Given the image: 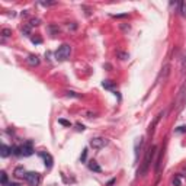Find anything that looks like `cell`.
<instances>
[{
  "mask_svg": "<svg viewBox=\"0 0 186 186\" xmlns=\"http://www.w3.org/2000/svg\"><path fill=\"white\" fill-rule=\"evenodd\" d=\"M32 42H34V44H41V42H42V39H41V38H32Z\"/></svg>",
  "mask_w": 186,
  "mask_h": 186,
  "instance_id": "obj_28",
  "label": "cell"
},
{
  "mask_svg": "<svg viewBox=\"0 0 186 186\" xmlns=\"http://www.w3.org/2000/svg\"><path fill=\"white\" fill-rule=\"evenodd\" d=\"M121 29H122L124 32H128V31L131 29V26H130V25H124V23H121Z\"/></svg>",
  "mask_w": 186,
  "mask_h": 186,
  "instance_id": "obj_23",
  "label": "cell"
},
{
  "mask_svg": "<svg viewBox=\"0 0 186 186\" xmlns=\"http://www.w3.org/2000/svg\"><path fill=\"white\" fill-rule=\"evenodd\" d=\"M86 158H87V148H85V150H83V153H82V156H80V160H82V163H85Z\"/></svg>",
  "mask_w": 186,
  "mask_h": 186,
  "instance_id": "obj_20",
  "label": "cell"
},
{
  "mask_svg": "<svg viewBox=\"0 0 186 186\" xmlns=\"http://www.w3.org/2000/svg\"><path fill=\"white\" fill-rule=\"evenodd\" d=\"M31 25H32V26H38V25H39V19H36V17L32 19V20H31Z\"/></svg>",
  "mask_w": 186,
  "mask_h": 186,
  "instance_id": "obj_24",
  "label": "cell"
},
{
  "mask_svg": "<svg viewBox=\"0 0 186 186\" xmlns=\"http://www.w3.org/2000/svg\"><path fill=\"white\" fill-rule=\"evenodd\" d=\"M180 12L183 16H186V3H180Z\"/></svg>",
  "mask_w": 186,
  "mask_h": 186,
  "instance_id": "obj_22",
  "label": "cell"
},
{
  "mask_svg": "<svg viewBox=\"0 0 186 186\" xmlns=\"http://www.w3.org/2000/svg\"><path fill=\"white\" fill-rule=\"evenodd\" d=\"M10 153H12V148H10V147H7L6 144H1V151H0V156H1V157H7Z\"/></svg>",
  "mask_w": 186,
  "mask_h": 186,
  "instance_id": "obj_11",
  "label": "cell"
},
{
  "mask_svg": "<svg viewBox=\"0 0 186 186\" xmlns=\"http://www.w3.org/2000/svg\"><path fill=\"white\" fill-rule=\"evenodd\" d=\"M87 167L92 170V172H96V173H101V172H102L101 166L98 164V161H96V160H90V161L87 163Z\"/></svg>",
  "mask_w": 186,
  "mask_h": 186,
  "instance_id": "obj_7",
  "label": "cell"
},
{
  "mask_svg": "<svg viewBox=\"0 0 186 186\" xmlns=\"http://www.w3.org/2000/svg\"><path fill=\"white\" fill-rule=\"evenodd\" d=\"M66 96H68V98H76V99H80V98H82V95H79V93H76V92H66Z\"/></svg>",
  "mask_w": 186,
  "mask_h": 186,
  "instance_id": "obj_16",
  "label": "cell"
},
{
  "mask_svg": "<svg viewBox=\"0 0 186 186\" xmlns=\"http://www.w3.org/2000/svg\"><path fill=\"white\" fill-rule=\"evenodd\" d=\"M174 131H176V132H186V127H179V128H176Z\"/></svg>",
  "mask_w": 186,
  "mask_h": 186,
  "instance_id": "obj_26",
  "label": "cell"
},
{
  "mask_svg": "<svg viewBox=\"0 0 186 186\" xmlns=\"http://www.w3.org/2000/svg\"><path fill=\"white\" fill-rule=\"evenodd\" d=\"M114 183H115V179H112V180H109V182H108V185H106V186H112V185H114Z\"/></svg>",
  "mask_w": 186,
  "mask_h": 186,
  "instance_id": "obj_30",
  "label": "cell"
},
{
  "mask_svg": "<svg viewBox=\"0 0 186 186\" xmlns=\"http://www.w3.org/2000/svg\"><path fill=\"white\" fill-rule=\"evenodd\" d=\"M20 148H22V156H25V157H29V156L34 154V144H32V141L23 143L20 145Z\"/></svg>",
  "mask_w": 186,
  "mask_h": 186,
  "instance_id": "obj_5",
  "label": "cell"
},
{
  "mask_svg": "<svg viewBox=\"0 0 186 186\" xmlns=\"http://www.w3.org/2000/svg\"><path fill=\"white\" fill-rule=\"evenodd\" d=\"M25 180L28 182L29 186H38V183H39V174L35 173V172H28L26 176H25Z\"/></svg>",
  "mask_w": 186,
  "mask_h": 186,
  "instance_id": "obj_4",
  "label": "cell"
},
{
  "mask_svg": "<svg viewBox=\"0 0 186 186\" xmlns=\"http://www.w3.org/2000/svg\"><path fill=\"white\" fill-rule=\"evenodd\" d=\"M156 150H157L156 145H150V147H148V150L145 153V157H144V161H143L141 167L138 169V176H145V174H147L153 158H154V156H156Z\"/></svg>",
  "mask_w": 186,
  "mask_h": 186,
  "instance_id": "obj_1",
  "label": "cell"
},
{
  "mask_svg": "<svg viewBox=\"0 0 186 186\" xmlns=\"http://www.w3.org/2000/svg\"><path fill=\"white\" fill-rule=\"evenodd\" d=\"M89 144H90V147H92V148H95V150H101V148H103L105 145H108V144H109V141H108L106 138L96 137V138H92Z\"/></svg>",
  "mask_w": 186,
  "mask_h": 186,
  "instance_id": "obj_3",
  "label": "cell"
},
{
  "mask_svg": "<svg viewBox=\"0 0 186 186\" xmlns=\"http://www.w3.org/2000/svg\"><path fill=\"white\" fill-rule=\"evenodd\" d=\"M58 124H61L63 127H71V122H70V121H67V119H63V118L58 119Z\"/></svg>",
  "mask_w": 186,
  "mask_h": 186,
  "instance_id": "obj_17",
  "label": "cell"
},
{
  "mask_svg": "<svg viewBox=\"0 0 186 186\" xmlns=\"http://www.w3.org/2000/svg\"><path fill=\"white\" fill-rule=\"evenodd\" d=\"M26 61H28L31 66H38V64H39V58H38V55H29V57L26 58Z\"/></svg>",
  "mask_w": 186,
  "mask_h": 186,
  "instance_id": "obj_12",
  "label": "cell"
},
{
  "mask_svg": "<svg viewBox=\"0 0 186 186\" xmlns=\"http://www.w3.org/2000/svg\"><path fill=\"white\" fill-rule=\"evenodd\" d=\"M12 154H15V156H22V148H20V145H13V147H12Z\"/></svg>",
  "mask_w": 186,
  "mask_h": 186,
  "instance_id": "obj_15",
  "label": "cell"
},
{
  "mask_svg": "<svg viewBox=\"0 0 186 186\" xmlns=\"http://www.w3.org/2000/svg\"><path fill=\"white\" fill-rule=\"evenodd\" d=\"M117 55L119 57V60H122V61H125V60L130 58V54H128V52H124V51H118Z\"/></svg>",
  "mask_w": 186,
  "mask_h": 186,
  "instance_id": "obj_14",
  "label": "cell"
},
{
  "mask_svg": "<svg viewBox=\"0 0 186 186\" xmlns=\"http://www.w3.org/2000/svg\"><path fill=\"white\" fill-rule=\"evenodd\" d=\"M76 128H77V131H85V127L82 124H76Z\"/></svg>",
  "mask_w": 186,
  "mask_h": 186,
  "instance_id": "obj_27",
  "label": "cell"
},
{
  "mask_svg": "<svg viewBox=\"0 0 186 186\" xmlns=\"http://www.w3.org/2000/svg\"><path fill=\"white\" fill-rule=\"evenodd\" d=\"M143 143H144V138H143V137L137 138V141H135V160H138V156H140V150H141V147H143Z\"/></svg>",
  "mask_w": 186,
  "mask_h": 186,
  "instance_id": "obj_10",
  "label": "cell"
},
{
  "mask_svg": "<svg viewBox=\"0 0 186 186\" xmlns=\"http://www.w3.org/2000/svg\"><path fill=\"white\" fill-rule=\"evenodd\" d=\"M0 183H1V186L9 185V183H7V174H6V172H1V173H0Z\"/></svg>",
  "mask_w": 186,
  "mask_h": 186,
  "instance_id": "obj_13",
  "label": "cell"
},
{
  "mask_svg": "<svg viewBox=\"0 0 186 186\" xmlns=\"http://www.w3.org/2000/svg\"><path fill=\"white\" fill-rule=\"evenodd\" d=\"M39 156L44 158V164H45V167H47V169H51V167H52V163H54L52 156H51L50 153H45V151H41L39 153Z\"/></svg>",
  "mask_w": 186,
  "mask_h": 186,
  "instance_id": "obj_6",
  "label": "cell"
},
{
  "mask_svg": "<svg viewBox=\"0 0 186 186\" xmlns=\"http://www.w3.org/2000/svg\"><path fill=\"white\" fill-rule=\"evenodd\" d=\"M1 35H3L4 38H7V36L12 35V31H10V29H3V31H1Z\"/></svg>",
  "mask_w": 186,
  "mask_h": 186,
  "instance_id": "obj_21",
  "label": "cell"
},
{
  "mask_svg": "<svg viewBox=\"0 0 186 186\" xmlns=\"http://www.w3.org/2000/svg\"><path fill=\"white\" fill-rule=\"evenodd\" d=\"M172 183H173V186H180L182 185V183H180V177H179V176H174L173 180H172Z\"/></svg>",
  "mask_w": 186,
  "mask_h": 186,
  "instance_id": "obj_18",
  "label": "cell"
},
{
  "mask_svg": "<svg viewBox=\"0 0 186 186\" xmlns=\"http://www.w3.org/2000/svg\"><path fill=\"white\" fill-rule=\"evenodd\" d=\"M26 173H28V172H25V169H23L22 166H17L16 169H15V172H13V174H15L16 177H19V179H25Z\"/></svg>",
  "mask_w": 186,
  "mask_h": 186,
  "instance_id": "obj_9",
  "label": "cell"
},
{
  "mask_svg": "<svg viewBox=\"0 0 186 186\" xmlns=\"http://www.w3.org/2000/svg\"><path fill=\"white\" fill-rule=\"evenodd\" d=\"M114 19H125L128 17V13H119V15H111Z\"/></svg>",
  "mask_w": 186,
  "mask_h": 186,
  "instance_id": "obj_19",
  "label": "cell"
},
{
  "mask_svg": "<svg viewBox=\"0 0 186 186\" xmlns=\"http://www.w3.org/2000/svg\"><path fill=\"white\" fill-rule=\"evenodd\" d=\"M102 87H105V89H108V90H115V92H117V85H115V82H112V80H103V82H102Z\"/></svg>",
  "mask_w": 186,
  "mask_h": 186,
  "instance_id": "obj_8",
  "label": "cell"
},
{
  "mask_svg": "<svg viewBox=\"0 0 186 186\" xmlns=\"http://www.w3.org/2000/svg\"><path fill=\"white\" fill-rule=\"evenodd\" d=\"M70 52H71V47L68 44H63L61 47H58V50L55 51V58L58 61H64L70 57Z\"/></svg>",
  "mask_w": 186,
  "mask_h": 186,
  "instance_id": "obj_2",
  "label": "cell"
},
{
  "mask_svg": "<svg viewBox=\"0 0 186 186\" xmlns=\"http://www.w3.org/2000/svg\"><path fill=\"white\" fill-rule=\"evenodd\" d=\"M22 32H23V34H26V35H29V26H25V28L22 29Z\"/></svg>",
  "mask_w": 186,
  "mask_h": 186,
  "instance_id": "obj_29",
  "label": "cell"
},
{
  "mask_svg": "<svg viewBox=\"0 0 186 186\" xmlns=\"http://www.w3.org/2000/svg\"><path fill=\"white\" fill-rule=\"evenodd\" d=\"M7 186H20V185H19V183H16V182H10Z\"/></svg>",
  "mask_w": 186,
  "mask_h": 186,
  "instance_id": "obj_31",
  "label": "cell"
},
{
  "mask_svg": "<svg viewBox=\"0 0 186 186\" xmlns=\"http://www.w3.org/2000/svg\"><path fill=\"white\" fill-rule=\"evenodd\" d=\"M41 4L42 6H52V4H55V1H41Z\"/></svg>",
  "mask_w": 186,
  "mask_h": 186,
  "instance_id": "obj_25",
  "label": "cell"
}]
</instances>
